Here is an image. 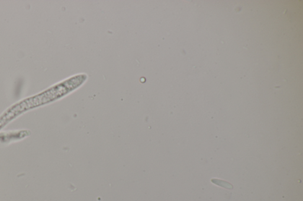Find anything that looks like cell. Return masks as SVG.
I'll return each instance as SVG.
<instances>
[{
  "mask_svg": "<svg viewBox=\"0 0 303 201\" xmlns=\"http://www.w3.org/2000/svg\"><path fill=\"white\" fill-rule=\"evenodd\" d=\"M211 181L212 182H214V183H216L217 185H219V186L223 187L224 188L229 189L233 188V187L232 186V185H230L229 183H227L226 182H224V181H222V180H218V179H212Z\"/></svg>",
  "mask_w": 303,
  "mask_h": 201,
  "instance_id": "6da1fadb",
  "label": "cell"
}]
</instances>
